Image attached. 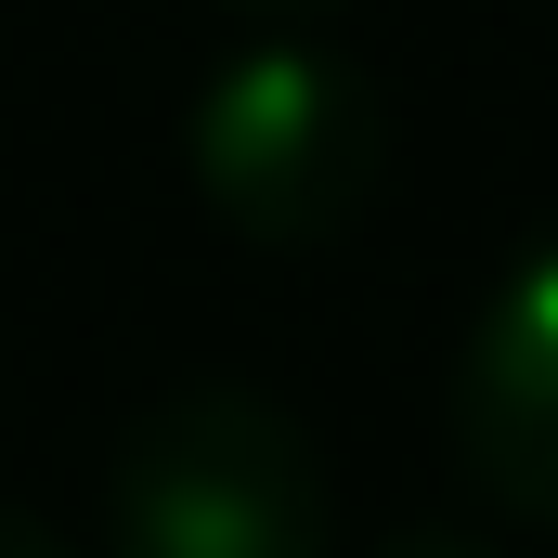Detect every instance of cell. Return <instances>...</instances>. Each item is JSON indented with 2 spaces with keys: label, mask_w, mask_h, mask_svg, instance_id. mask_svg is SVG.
I'll return each instance as SVG.
<instances>
[{
  "label": "cell",
  "mask_w": 558,
  "mask_h": 558,
  "mask_svg": "<svg viewBox=\"0 0 558 558\" xmlns=\"http://www.w3.org/2000/svg\"><path fill=\"white\" fill-rule=\"evenodd\" d=\"M182 182H195V208L234 247L325 260L377 208V182H390V92L351 52L274 26V39H247V52H221L195 78V105H182Z\"/></svg>",
  "instance_id": "6da1fadb"
},
{
  "label": "cell",
  "mask_w": 558,
  "mask_h": 558,
  "mask_svg": "<svg viewBox=\"0 0 558 558\" xmlns=\"http://www.w3.org/2000/svg\"><path fill=\"white\" fill-rule=\"evenodd\" d=\"M390 558H494V546H468V533H403Z\"/></svg>",
  "instance_id": "8992f818"
},
{
  "label": "cell",
  "mask_w": 558,
  "mask_h": 558,
  "mask_svg": "<svg viewBox=\"0 0 558 558\" xmlns=\"http://www.w3.org/2000/svg\"><path fill=\"white\" fill-rule=\"evenodd\" d=\"M0 558H65V546H52V533H39L26 507H0Z\"/></svg>",
  "instance_id": "5b68a950"
},
{
  "label": "cell",
  "mask_w": 558,
  "mask_h": 558,
  "mask_svg": "<svg viewBox=\"0 0 558 558\" xmlns=\"http://www.w3.org/2000/svg\"><path fill=\"white\" fill-rule=\"evenodd\" d=\"M441 428L481 507H507L520 533H558V234L481 274L441 364Z\"/></svg>",
  "instance_id": "3957f363"
},
{
  "label": "cell",
  "mask_w": 558,
  "mask_h": 558,
  "mask_svg": "<svg viewBox=\"0 0 558 558\" xmlns=\"http://www.w3.org/2000/svg\"><path fill=\"white\" fill-rule=\"evenodd\" d=\"M221 13H260V26H312V13H351V0H221Z\"/></svg>",
  "instance_id": "277c9868"
},
{
  "label": "cell",
  "mask_w": 558,
  "mask_h": 558,
  "mask_svg": "<svg viewBox=\"0 0 558 558\" xmlns=\"http://www.w3.org/2000/svg\"><path fill=\"white\" fill-rule=\"evenodd\" d=\"M105 558H338L312 428L247 377H169L118 441Z\"/></svg>",
  "instance_id": "7a4b0ae2"
}]
</instances>
